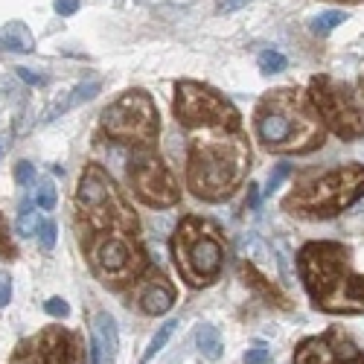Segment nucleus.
<instances>
[{"label":"nucleus","instance_id":"36","mask_svg":"<svg viewBox=\"0 0 364 364\" xmlns=\"http://www.w3.org/2000/svg\"><path fill=\"white\" fill-rule=\"evenodd\" d=\"M9 140H12L9 134H0V158H4V151L9 149Z\"/></svg>","mask_w":364,"mask_h":364},{"label":"nucleus","instance_id":"2","mask_svg":"<svg viewBox=\"0 0 364 364\" xmlns=\"http://www.w3.org/2000/svg\"><path fill=\"white\" fill-rule=\"evenodd\" d=\"M76 228L87 265L100 283L123 289L140 280L146 271V254L137 236V216L100 164L85 166L79 178Z\"/></svg>","mask_w":364,"mask_h":364},{"label":"nucleus","instance_id":"28","mask_svg":"<svg viewBox=\"0 0 364 364\" xmlns=\"http://www.w3.org/2000/svg\"><path fill=\"white\" fill-rule=\"evenodd\" d=\"M44 309H47V315H53V318H68V315H70L68 300H62V297H50V300L44 303Z\"/></svg>","mask_w":364,"mask_h":364},{"label":"nucleus","instance_id":"33","mask_svg":"<svg viewBox=\"0 0 364 364\" xmlns=\"http://www.w3.org/2000/svg\"><path fill=\"white\" fill-rule=\"evenodd\" d=\"M15 73H18V76H21V79H23L26 85H33V87H41V85L47 82V79L41 76V73H33V70H29V68H18Z\"/></svg>","mask_w":364,"mask_h":364},{"label":"nucleus","instance_id":"34","mask_svg":"<svg viewBox=\"0 0 364 364\" xmlns=\"http://www.w3.org/2000/svg\"><path fill=\"white\" fill-rule=\"evenodd\" d=\"M251 0H219V12H236L242 6H248Z\"/></svg>","mask_w":364,"mask_h":364},{"label":"nucleus","instance_id":"9","mask_svg":"<svg viewBox=\"0 0 364 364\" xmlns=\"http://www.w3.org/2000/svg\"><path fill=\"white\" fill-rule=\"evenodd\" d=\"M129 184H132V193L149 207H175L181 201V190L172 169L151 151V146L132 151Z\"/></svg>","mask_w":364,"mask_h":364},{"label":"nucleus","instance_id":"5","mask_svg":"<svg viewBox=\"0 0 364 364\" xmlns=\"http://www.w3.org/2000/svg\"><path fill=\"white\" fill-rule=\"evenodd\" d=\"M364 196V166L347 164L303 178L283 198V210L303 219H332Z\"/></svg>","mask_w":364,"mask_h":364},{"label":"nucleus","instance_id":"6","mask_svg":"<svg viewBox=\"0 0 364 364\" xmlns=\"http://www.w3.org/2000/svg\"><path fill=\"white\" fill-rule=\"evenodd\" d=\"M172 254L178 274L181 280H187V286H210L225 265V239L219 225L201 216H187L175 230Z\"/></svg>","mask_w":364,"mask_h":364},{"label":"nucleus","instance_id":"1","mask_svg":"<svg viewBox=\"0 0 364 364\" xmlns=\"http://www.w3.org/2000/svg\"><path fill=\"white\" fill-rule=\"evenodd\" d=\"M175 117L187 132V187L201 201L233 196L251 166L242 117L228 97L201 82H178Z\"/></svg>","mask_w":364,"mask_h":364},{"label":"nucleus","instance_id":"7","mask_svg":"<svg viewBox=\"0 0 364 364\" xmlns=\"http://www.w3.org/2000/svg\"><path fill=\"white\" fill-rule=\"evenodd\" d=\"M100 129L108 140L132 149H146L158 137V108L146 90L134 87L114 100L100 119Z\"/></svg>","mask_w":364,"mask_h":364},{"label":"nucleus","instance_id":"16","mask_svg":"<svg viewBox=\"0 0 364 364\" xmlns=\"http://www.w3.org/2000/svg\"><path fill=\"white\" fill-rule=\"evenodd\" d=\"M242 277H245V283L254 289V291H259L268 303H274V306H280V309H289V297L283 294V291H277L271 283H265L259 274H257V268L248 262V265H242Z\"/></svg>","mask_w":364,"mask_h":364},{"label":"nucleus","instance_id":"12","mask_svg":"<svg viewBox=\"0 0 364 364\" xmlns=\"http://www.w3.org/2000/svg\"><path fill=\"white\" fill-rule=\"evenodd\" d=\"M132 300L143 315H166L175 303V289L161 271H143L132 286Z\"/></svg>","mask_w":364,"mask_h":364},{"label":"nucleus","instance_id":"35","mask_svg":"<svg viewBox=\"0 0 364 364\" xmlns=\"http://www.w3.org/2000/svg\"><path fill=\"white\" fill-rule=\"evenodd\" d=\"M257 204H259V187L251 181V184H248V201H245V207H251V210H254Z\"/></svg>","mask_w":364,"mask_h":364},{"label":"nucleus","instance_id":"20","mask_svg":"<svg viewBox=\"0 0 364 364\" xmlns=\"http://www.w3.org/2000/svg\"><path fill=\"white\" fill-rule=\"evenodd\" d=\"M41 225H44V222H41V216H38V210H29V207L21 210V216H18V233H21V236H26V239L36 236V233L41 230Z\"/></svg>","mask_w":364,"mask_h":364},{"label":"nucleus","instance_id":"18","mask_svg":"<svg viewBox=\"0 0 364 364\" xmlns=\"http://www.w3.org/2000/svg\"><path fill=\"white\" fill-rule=\"evenodd\" d=\"M236 245H239V254L245 257L251 265H265L268 257H271V254H268V245H265V242H262L257 233H242Z\"/></svg>","mask_w":364,"mask_h":364},{"label":"nucleus","instance_id":"15","mask_svg":"<svg viewBox=\"0 0 364 364\" xmlns=\"http://www.w3.org/2000/svg\"><path fill=\"white\" fill-rule=\"evenodd\" d=\"M0 41H4V47L12 53H33V47H36L33 33H29L26 23H21V21L6 23L4 33H0Z\"/></svg>","mask_w":364,"mask_h":364},{"label":"nucleus","instance_id":"30","mask_svg":"<svg viewBox=\"0 0 364 364\" xmlns=\"http://www.w3.org/2000/svg\"><path fill=\"white\" fill-rule=\"evenodd\" d=\"M38 239H41V248L50 251L55 245V222H44L41 230H38Z\"/></svg>","mask_w":364,"mask_h":364},{"label":"nucleus","instance_id":"4","mask_svg":"<svg viewBox=\"0 0 364 364\" xmlns=\"http://www.w3.org/2000/svg\"><path fill=\"white\" fill-rule=\"evenodd\" d=\"M254 123L262 146L271 151L306 155L323 143V123L318 111L291 87L271 90L268 97H262Z\"/></svg>","mask_w":364,"mask_h":364},{"label":"nucleus","instance_id":"14","mask_svg":"<svg viewBox=\"0 0 364 364\" xmlns=\"http://www.w3.org/2000/svg\"><path fill=\"white\" fill-rule=\"evenodd\" d=\"M94 338L102 344L105 350V364H114L117 350H119V332H117V321L108 312H100L94 318Z\"/></svg>","mask_w":364,"mask_h":364},{"label":"nucleus","instance_id":"3","mask_svg":"<svg viewBox=\"0 0 364 364\" xmlns=\"http://www.w3.org/2000/svg\"><path fill=\"white\" fill-rule=\"evenodd\" d=\"M297 268L315 309L329 315H364V277L353 271L347 245L309 242L297 257Z\"/></svg>","mask_w":364,"mask_h":364},{"label":"nucleus","instance_id":"10","mask_svg":"<svg viewBox=\"0 0 364 364\" xmlns=\"http://www.w3.org/2000/svg\"><path fill=\"white\" fill-rule=\"evenodd\" d=\"M79 350L82 347L73 332L62 326H47L15 347L12 364H76Z\"/></svg>","mask_w":364,"mask_h":364},{"label":"nucleus","instance_id":"8","mask_svg":"<svg viewBox=\"0 0 364 364\" xmlns=\"http://www.w3.org/2000/svg\"><path fill=\"white\" fill-rule=\"evenodd\" d=\"M309 102L318 111L321 123L336 132L341 140H361L364 137V117L358 111L355 94L350 85L336 82L329 76H315L309 82Z\"/></svg>","mask_w":364,"mask_h":364},{"label":"nucleus","instance_id":"23","mask_svg":"<svg viewBox=\"0 0 364 364\" xmlns=\"http://www.w3.org/2000/svg\"><path fill=\"white\" fill-rule=\"evenodd\" d=\"M36 204L38 210H53L55 207V187H53V181H38V187H36Z\"/></svg>","mask_w":364,"mask_h":364},{"label":"nucleus","instance_id":"24","mask_svg":"<svg viewBox=\"0 0 364 364\" xmlns=\"http://www.w3.org/2000/svg\"><path fill=\"white\" fill-rule=\"evenodd\" d=\"M274 251H277V265H280V271H283V277H286V280H294V265H291V251H289V245H286V242H277Z\"/></svg>","mask_w":364,"mask_h":364},{"label":"nucleus","instance_id":"22","mask_svg":"<svg viewBox=\"0 0 364 364\" xmlns=\"http://www.w3.org/2000/svg\"><path fill=\"white\" fill-rule=\"evenodd\" d=\"M178 329V321H166L158 332H155V338H151V344H149V353H146V358H151V355H155V353H161L164 350V344L172 338V332Z\"/></svg>","mask_w":364,"mask_h":364},{"label":"nucleus","instance_id":"19","mask_svg":"<svg viewBox=\"0 0 364 364\" xmlns=\"http://www.w3.org/2000/svg\"><path fill=\"white\" fill-rule=\"evenodd\" d=\"M347 21V12H341V9H329V12H321L318 18H312V23H309V29L315 36H329L332 29H336L338 23H344Z\"/></svg>","mask_w":364,"mask_h":364},{"label":"nucleus","instance_id":"32","mask_svg":"<svg viewBox=\"0 0 364 364\" xmlns=\"http://www.w3.org/2000/svg\"><path fill=\"white\" fill-rule=\"evenodd\" d=\"M79 6H82V0H55V12L58 15H76L79 12Z\"/></svg>","mask_w":364,"mask_h":364},{"label":"nucleus","instance_id":"17","mask_svg":"<svg viewBox=\"0 0 364 364\" xmlns=\"http://www.w3.org/2000/svg\"><path fill=\"white\" fill-rule=\"evenodd\" d=\"M196 347H198V353H201L207 361H219L222 353H225V344H222L219 329L210 326V323H201V326L196 329Z\"/></svg>","mask_w":364,"mask_h":364},{"label":"nucleus","instance_id":"21","mask_svg":"<svg viewBox=\"0 0 364 364\" xmlns=\"http://www.w3.org/2000/svg\"><path fill=\"white\" fill-rule=\"evenodd\" d=\"M259 70L262 73H280V70H286V55L277 53V50L259 53Z\"/></svg>","mask_w":364,"mask_h":364},{"label":"nucleus","instance_id":"27","mask_svg":"<svg viewBox=\"0 0 364 364\" xmlns=\"http://www.w3.org/2000/svg\"><path fill=\"white\" fill-rule=\"evenodd\" d=\"M15 181L21 187H29L36 181V166L29 164V161H21V164H15Z\"/></svg>","mask_w":364,"mask_h":364},{"label":"nucleus","instance_id":"25","mask_svg":"<svg viewBox=\"0 0 364 364\" xmlns=\"http://www.w3.org/2000/svg\"><path fill=\"white\" fill-rule=\"evenodd\" d=\"M291 175V166L289 164H277L274 169H271V175H268V184H265V196H271V193H274L280 184H283V181Z\"/></svg>","mask_w":364,"mask_h":364},{"label":"nucleus","instance_id":"13","mask_svg":"<svg viewBox=\"0 0 364 364\" xmlns=\"http://www.w3.org/2000/svg\"><path fill=\"white\" fill-rule=\"evenodd\" d=\"M100 94V82H79L70 94H65V97H58L47 111H44V117H41V123H53L55 117H62V114H68L70 108H76V105H82V102H90Z\"/></svg>","mask_w":364,"mask_h":364},{"label":"nucleus","instance_id":"11","mask_svg":"<svg viewBox=\"0 0 364 364\" xmlns=\"http://www.w3.org/2000/svg\"><path fill=\"white\" fill-rule=\"evenodd\" d=\"M294 364H364V353L341 329H326L323 336L300 341Z\"/></svg>","mask_w":364,"mask_h":364},{"label":"nucleus","instance_id":"26","mask_svg":"<svg viewBox=\"0 0 364 364\" xmlns=\"http://www.w3.org/2000/svg\"><path fill=\"white\" fill-rule=\"evenodd\" d=\"M0 257H4V259H15V257H18V251H15V245H12V239H9V230H6L4 216H0Z\"/></svg>","mask_w":364,"mask_h":364},{"label":"nucleus","instance_id":"29","mask_svg":"<svg viewBox=\"0 0 364 364\" xmlns=\"http://www.w3.org/2000/svg\"><path fill=\"white\" fill-rule=\"evenodd\" d=\"M268 350L262 347V344H257V347H251V350H245V355H242V361L245 364H265L268 361Z\"/></svg>","mask_w":364,"mask_h":364},{"label":"nucleus","instance_id":"31","mask_svg":"<svg viewBox=\"0 0 364 364\" xmlns=\"http://www.w3.org/2000/svg\"><path fill=\"white\" fill-rule=\"evenodd\" d=\"M9 297H12V277L6 271H0V306H6Z\"/></svg>","mask_w":364,"mask_h":364}]
</instances>
